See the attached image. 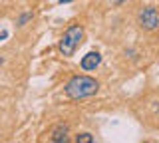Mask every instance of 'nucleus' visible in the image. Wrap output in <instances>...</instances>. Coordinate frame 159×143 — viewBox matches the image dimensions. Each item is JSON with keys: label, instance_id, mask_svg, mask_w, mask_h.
Wrapping results in <instances>:
<instances>
[{"label": "nucleus", "instance_id": "obj_3", "mask_svg": "<svg viewBox=\"0 0 159 143\" xmlns=\"http://www.w3.org/2000/svg\"><path fill=\"white\" fill-rule=\"evenodd\" d=\"M137 22H139V26H141L143 30H147V32L159 30V12H157V8L145 6L143 10H139Z\"/></svg>", "mask_w": 159, "mask_h": 143}, {"label": "nucleus", "instance_id": "obj_8", "mask_svg": "<svg viewBox=\"0 0 159 143\" xmlns=\"http://www.w3.org/2000/svg\"><path fill=\"white\" fill-rule=\"evenodd\" d=\"M68 2H74V0H60V4H68Z\"/></svg>", "mask_w": 159, "mask_h": 143}, {"label": "nucleus", "instance_id": "obj_1", "mask_svg": "<svg viewBox=\"0 0 159 143\" xmlns=\"http://www.w3.org/2000/svg\"><path fill=\"white\" fill-rule=\"evenodd\" d=\"M98 90H99L98 80L89 76H74L66 83V96L72 100H84V97L96 96Z\"/></svg>", "mask_w": 159, "mask_h": 143}, {"label": "nucleus", "instance_id": "obj_10", "mask_svg": "<svg viewBox=\"0 0 159 143\" xmlns=\"http://www.w3.org/2000/svg\"><path fill=\"white\" fill-rule=\"evenodd\" d=\"M113 2H116V4H121V2H123V0H113Z\"/></svg>", "mask_w": 159, "mask_h": 143}, {"label": "nucleus", "instance_id": "obj_7", "mask_svg": "<svg viewBox=\"0 0 159 143\" xmlns=\"http://www.w3.org/2000/svg\"><path fill=\"white\" fill-rule=\"evenodd\" d=\"M30 18H32V12H26V14H22V16L18 18V22H16V24H18V26H24V24H26Z\"/></svg>", "mask_w": 159, "mask_h": 143}, {"label": "nucleus", "instance_id": "obj_6", "mask_svg": "<svg viewBox=\"0 0 159 143\" xmlns=\"http://www.w3.org/2000/svg\"><path fill=\"white\" fill-rule=\"evenodd\" d=\"M92 141H93V137L89 133H80L76 137V143H92Z\"/></svg>", "mask_w": 159, "mask_h": 143}, {"label": "nucleus", "instance_id": "obj_5", "mask_svg": "<svg viewBox=\"0 0 159 143\" xmlns=\"http://www.w3.org/2000/svg\"><path fill=\"white\" fill-rule=\"evenodd\" d=\"M68 131H70V127L66 125V123H58V125L54 127L52 137H50V139L56 141V143H62V141H66V139H68Z\"/></svg>", "mask_w": 159, "mask_h": 143}, {"label": "nucleus", "instance_id": "obj_11", "mask_svg": "<svg viewBox=\"0 0 159 143\" xmlns=\"http://www.w3.org/2000/svg\"><path fill=\"white\" fill-rule=\"evenodd\" d=\"M0 64H2V58H0Z\"/></svg>", "mask_w": 159, "mask_h": 143}, {"label": "nucleus", "instance_id": "obj_2", "mask_svg": "<svg viewBox=\"0 0 159 143\" xmlns=\"http://www.w3.org/2000/svg\"><path fill=\"white\" fill-rule=\"evenodd\" d=\"M82 40H84V26L82 24H72V26L64 32V36L60 38V44H58L62 56H66V58L74 56L76 50H78V46L82 44Z\"/></svg>", "mask_w": 159, "mask_h": 143}, {"label": "nucleus", "instance_id": "obj_9", "mask_svg": "<svg viewBox=\"0 0 159 143\" xmlns=\"http://www.w3.org/2000/svg\"><path fill=\"white\" fill-rule=\"evenodd\" d=\"M8 36V32H0V38H6Z\"/></svg>", "mask_w": 159, "mask_h": 143}, {"label": "nucleus", "instance_id": "obj_4", "mask_svg": "<svg viewBox=\"0 0 159 143\" xmlns=\"http://www.w3.org/2000/svg\"><path fill=\"white\" fill-rule=\"evenodd\" d=\"M99 64H102V54L99 52H89V54H86V56L82 58V70L92 72V70H96Z\"/></svg>", "mask_w": 159, "mask_h": 143}]
</instances>
